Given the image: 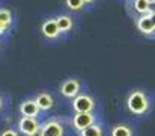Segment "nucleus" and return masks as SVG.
<instances>
[{
    "mask_svg": "<svg viewBox=\"0 0 155 136\" xmlns=\"http://www.w3.org/2000/svg\"><path fill=\"white\" fill-rule=\"evenodd\" d=\"M20 112H21L23 117H33V118H36L41 110H39L35 98H29V100H24L20 104Z\"/></svg>",
    "mask_w": 155,
    "mask_h": 136,
    "instance_id": "nucleus-10",
    "label": "nucleus"
},
{
    "mask_svg": "<svg viewBox=\"0 0 155 136\" xmlns=\"http://www.w3.org/2000/svg\"><path fill=\"white\" fill-rule=\"evenodd\" d=\"M18 129L23 135L26 136H39L41 123L33 117H23L18 121Z\"/></svg>",
    "mask_w": 155,
    "mask_h": 136,
    "instance_id": "nucleus-3",
    "label": "nucleus"
},
{
    "mask_svg": "<svg viewBox=\"0 0 155 136\" xmlns=\"http://www.w3.org/2000/svg\"><path fill=\"white\" fill-rule=\"evenodd\" d=\"M2 107H3V98L0 97V110H2Z\"/></svg>",
    "mask_w": 155,
    "mask_h": 136,
    "instance_id": "nucleus-22",
    "label": "nucleus"
},
{
    "mask_svg": "<svg viewBox=\"0 0 155 136\" xmlns=\"http://www.w3.org/2000/svg\"><path fill=\"white\" fill-rule=\"evenodd\" d=\"M127 109L136 115V117H143L146 113H149L151 107H152V100L149 97V94L142 88H136L127 95Z\"/></svg>",
    "mask_w": 155,
    "mask_h": 136,
    "instance_id": "nucleus-1",
    "label": "nucleus"
},
{
    "mask_svg": "<svg viewBox=\"0 0 155 136\" xmlns=\"http://www.w3.org/2000/svg\"><path fill=\"white\" fill-rule=\"evenodd\" d=\"M95 98L89 94H78L72 98V109L74 112H94L95 109Z\"/></svg>",
    "mask_w": 155,
    "mask_h": 136,
    "instance_id": "nucleus-2",
    "label": "nucleus"
},
{
    "mask_svg": "<svg viewBox=\"0 0 155 136\" xmlns=\"http://www.w3.org/2000/svg\"><path fill=\"white\" fill-rule=\"evenodd\" d=\"M0 50H2V41H0Z\"/></svg>",
    "mask_w": 155,
    "mask_h": 136,
    "instance_id": "nucleus-23",
    "label": "nucleus"
},
{
    "mask_svg": "<svg viewBox=\"0 0 155 136\" xmlns=\"http://www.w3.org/2000/svg\"><path fill=\"white\" fill-rule=\"evenodd\" d=\"M39 136H65V127L60 121L50 120L41 126Z\"/></svg>",
    "mask_w": 155,
    "mask_h": 136,
    "instance_id": "nucleus-8",
    "label": "nucleus"
},
{
    "mask_svg": "<svg viewBox=\"0 0 155 136\" xmlns=\"http://www.w3.org/2000/svg\"><path fill=\"white\" fill-rule=\"evenodd\" d=\"M98 0H84V3H86V6H92V5H95Z\"/></svg>",
    "mask_w": 155,
    "mask_h": 136,
    "instance_id": "nucleus-20",
    "label": "nucleus"
},
{
    "mask_svg": "<svg viewBox=\"0 0 155 136\" xmlns=\"http://www.w3.org/2000/svg\"><path fill=\"white\" fill-rule=\"evenodd\" d=\"M41 33H42V37H44L45 40H48V41H57V40L62 37V33H60V30H59V26H57L54 17H50V18H47V20L42 21V24H41Z\"/></svg>",
    "mask_w": 155,
    "mask_h": 136,
    "instance_id": "nucleus-5",
    "label": "nucleus"
},
{
    "mask_svg": "<svg viewBox=\"0 0 155 136\" xmlns=\"http://www.w3.org/2000/svg\"><path fill=\"white\" fill-rule=\"evenodd\" d=\"M148 14H155V0H149V6H148Z\"/></svg>",
    "mask_w": 155,
    "mask_h": 136,
    "instance_id": "nucleus-19",
    "label": "nucleus"
},
{
    "mask_svg": "<svg viewBox=\"0 0 155 136\" xmlns=\"http://www.w3.org/2000/svg\"><path fill=\"white\" fill-rule=\"evenodd\" d=\"M149 17H151V21H152V24L155 26V14H149Z\"/></svg>",
    "mask_w": 155,
    "mask_h": 136,
    "instance_id": "nucleus-21",
    "label": "nucleus"
},
{
    "mask_svg": "<svg viewBox=\"0 0 155 136\" xmlns=\"http://www.w3.org/2000/svg\"><path fill=\"white\" fill-rule=\"evenodd\" d=\"M65 6L69 12H74V14L83 12L86 9L84 0H65Z\"/></svg>",
    "mask_w": 155,
    "mask_h": 136,
    "instance_id": "nucleus-13",
    "label": "nucleus"
},
{
    "mask_svg": "<svg viewBox=\"0 0 155 136\" xmlns=\"http://www.w3.org/2000/svg\"><path fill=\"white\" fill-rule=\"evenodd\" d=\"M35 101L39 107V110H50L54 106V97H53L50 92L44 91V92H39L36 97H35Z\"/></svg>",
    "mask_w": 155,
    "mask_h": 136,
    "instance_id": "nucleus-11",
    "label": "nucleus"
},
{
    "mask_svg": "<svg viewBox=\"0 0 155 136\" xmlns=\"http://www.w3.org/2000/svg\"><path fill=\"white\" fill-rule=\"evenodd\" d=\"M56 23L59 26V30L62 35H68L74 30L75 27V21H74V17L71 14H60L56 17Z\"/></svg>",
    "mask_w": 155,
    "mask_h": 136,
    "instance_id": "nucleus-9",
    "label": "nucleus"
},
{
    "mask_svg": "<svg viewBox=\"0 0 155 136\" xmlns=\"http://www.w3.org/2000/svg\"><path fill=\"white\" fill-rule=\"evenodd\" d=\"M136 26H137V30L145 35L146 38H155V26L151 21V17L149 14H145V15H139L136 18Z\"/></svg>",
    "mask_w": 155,
    "mask_h": 136,
    "instance_id": "nucleus-7",
    "label": "nucleus"
},
{
    "mask_svg": "<svg viewBox=\"0 0 155 136\" xmlns=\"http://www.w3.org/2000/svg\"><path fill=\"white\" fill-rule=\"evenodd\" d=\"M72 127L78 132L87 129L89 126L95 124V115L92 112H75V115L72 117Z\"/></svg>",
    "mask_w": 155,
    "mask_h": 136,
    "instance_id": "nucleus-6",
    "label": "nucleus"
},
{
    "mask_svg": "<svg viewBox=\"0 0 155 136\" xmlns=\"http://www.w3.org/2000/svg\"><path fill=\"white\" fill-rule=\"evenodd\" d=\"M0 21H2V23H5V24L12 26L14 17H12V12H11L8 8H0Z\"/></svg>",
    "mask_w": 155,
    "mask_h": 136,
    "instance_id": "nucleus-16",
    "label": "nucleus"
},
{
    "mask_svg": "<svg viewBox=\"0 0 155 136\" xmlns=\"http://www.w3.org/2000/svg\"><path fill=\"white\" fill-rule=\"evenodd\" d=\"M148 6H149V0H131V8L137 17L148 14Z\"/></svg>",
    "mask_w": 155,
    "mask_h": 136,
    "instance_id": "nucleus-12",
    "label": "nucleus"
},
{
    "mask_svg": "<svg viewBox=\"0 0 155 136\" xmlns=\"http://www.w3.org/2000/svg\"><path fill=\"white\" fill-rule=\"evenodd\" d=\"M0 136H20V135H18L15 130H12V129H8V130H5V132H3V133H2Z\"/></svg>",
    "mask_w": 155,
    "mask_h": 136,
    "instance_id": "nucleus-18",
    "label": "nucleus"
},
{
    "mask_svg": "<svg viewBox=\"0 0 155 136\" xmlns=\"http://www.w3.org/2000/svg\"><path fill=\"white\" fill-rule=\"evenodd\" d=\"M111 136H133V130L127 124H117L111 129Z\"/></svg>",
    "mask_w": 155,
    "mask_h": 136,
    "instance_id": "nucleus-15",
    "label": "nucleus"
},
{
    "mask_svg": "<svg viewBox=\"0 0 155 136\" xmlns=\"http://www.w3.org/2000/svg\"><path fill=\"white\" fill-rule=\"evenodd\" d=\"M80 136H104V130L100 124H92L87 129L81 130Z\"/></svg>",
    "mask_w": 155,
    "mask_h": 136,
    "instance_id": "nucleus-14",
    "label": "nucleus"
},
{
    "mask_svg": "<svg viewBox=\"0 0 155 136\" xmlns=\"http://www.w3.org/2000/svg\"><path fill=\"white\" fill-rule=\"evenodd\" d=\"M9 29H11V26H9V24H5V23H2V21H0V37H2V35H5V33H8V32H9Z\"/></svg>",
    "mask_w": 155,
    "mask_h": 136,
    "instance_id": "nucleus-17",
    "label": "nucleus"
},
{
    "mask_svg": "<svg viewBox=\"0 0 155 136\" xmlns=\"http://www.w3.org/2000/svg\"><path fill=\"white\" fill-rule=\"evenodd\" d=\"M60 94H62V97H65V98H68V100H72L75 95H78L80 92H81V82L78 80V79H66V80H63L62 83H60Z\"/></svg>",
    "mask_w": 155,
    "mask_h": 136,
    "instance_id": "nucleus-4",
    "label": "nucleus"
}]
</instances>
